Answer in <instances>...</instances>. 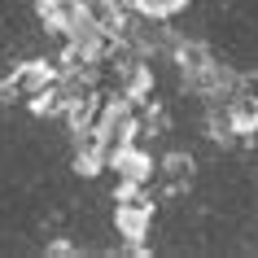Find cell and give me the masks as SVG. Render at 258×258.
<instances>
[{"label": "cell", "instance_id": "1", "mask_svg": "<svg viewBox=\"0 0 258 258\" xmlns=\"http://www.w3.org/2000/svg\"><path fill=\"white\" fill-rule=\"evenodd\" d=\"M153 228V202H149V188L132 192V197H118L114 206V232L122 236V245H145Z\"/></svg>", "mask_w": 258, "mask_h": 258}, {"label": "cell", "instance_id": "2", "mask_svg": "<svg viewBox=\"0 0 258 258\" xmlns=\"http://www.w3.org/2000/svg\"><path fill=\"white\" fill-rule=\"evenodd\" d=\"M109 171L118 175V184H153L158 162L149 158L145 145H127V149H118L114 158H109Z\"/></svg>", "mask_w": 258, "mask_h": 258}, {"label": "cell", "instance_id": "3", "mask_svg": "<svg viewBox=\"0 0 258 258\" xmlns=\"http://www.w3.org/2000/svg\"><path fill=\"white\" fill-rule=\"evenodd\" d=\"M192 175H197V162H192V153H184V149H171L162 162H158V179H162V192H166V197L188 192Z\"/></svg>", "mask_w": 258, "mask_h": 258}, {"label": "cell", "instance_id": "4", "mask_svg": "<svg viewBox=\"0 0 258 258\" xmlns=\"http://www.w3.org/2000/svg\"><path fill=\"white\" fill-rule=\"evenodd\" d=\"M188 5H192V0H136V9L145 18H162V22H171L175 14H184Z\"/></svg>", "mask_w": 258, "mask_h": 258}, {"label": "cell", "instance_id": "5", "mask_svg": "<svg viewBox=\"0 0 258 258\" xmlns=\"http://www.w3.org/2000/svg\"><path fill=\"white\" fill-rule=\"evenodd\" d=\"M48 254H83V245H75V241H48Z\"/></svg>", "mask_w": 258, "mask_h": 258}]
</instances>
